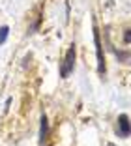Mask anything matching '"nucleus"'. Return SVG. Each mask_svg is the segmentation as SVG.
<instances>
[{
  "instance_id": "obj_1",
  "label": "nucleus",
  "mask_w": 131,
  "mask_h": 146,
  "mask_svg": "<svg viewBox=\"0 0 131 146\" xmlns=\"http://www.w3.org/2000/svg\"><path fill=\"white\" fill-rule=\"evenodd\" d=\"M92 28H94V45H96V56H97V73H99V75H105L107 64H105L103 43H101V36H99V28H97L96 19H94V23H92Z\"/></svg>"
},
{
  "instance_id": "obj_2",
  "label": "nucleus",
  "mask_w": 131,
  "mask_h": 146,
  "mask_svg": "<svg viewBox=\"0 0 131 146\" xmlns=\"http://www.w3.org/2000/svg\"><path fill=\"white\" fill-rule=\"evenodd\" d=\"M73 69H75V45H71L64 54V60L60 64V77L68 79L73 73Z\"/></svg>"
},
{
  "instance_id": "obj_3",
  "label": "nucleus",
  "mask_w": 131,
  "mask_h": 146,
  "mask_svg": "<svg viewBox=\"0 0 131 146\" xmlns=\"http://www.w3.org/2000/svg\"><path fill=\"white\" fill-rule=\"evenodd\" d=\"M116 135L120 139H129V116L120 114L116 120Z\"/></svg>"
},
{
  "instance_id": "obj_4",
  "label": "nucleus",
  "mask_w": 131,
  "mask_h": 146,
  "mask_svg": "<svg viewBox=\"0 0 131 146\" xmlns=\"http://www.w3.org/2000/svg\"><path fill=\"white\" fill-rule=\"evenodd\" d=\"M47 137H49V120L45 114H41V118H39V144H43Z\"/></svg>"
},
{
  "instance_id": "obj_5",
  "label": "nucleus",
  "mask_w": 131,
  "mask_h": 146,
  "mask_svg": "<svg viewBox=\"0 0 131 146\" xmlns=\"http://www.w3.org/2000/svg\"><path fill=\"white\" fill-rule=\"evenodd\" d=\"M8 36H9V26H8V25L0 26V47H2V45L8 41Z\"/></svg>"
},
{
  "instance_id": "obj_6",
  "label": "nucleus",
  "mask_w": 131,
  "mask_h": 146,
  "mask_svg": "<svg viewBox=\"0 0 131 146\" xmlns=\"http://www.w3.org/2000/svg\"><path fill=\"white\" fill-rule=\"evenodd\" d=\"M41 19H43V17H38V21H36L34 25L30 26V30H28V34H36V30H38V28H39V25H41Z\"/></svg>"
},
{
  "instance_id": "obj_7",
  "label": "nucleus",
  "mask_w": 131,
  "mask_h": 146,
  "mask_svg": "<svg viewBox=\"0 0 131 146\" xmlns=\"http://www.w3.org/2000/svg\"><path fill=\"white\" fill-rule=\"evenodd\" d=\"M114 54H116V58H120L122 62H127V56H129L126 51H114Z\"/></svg>"
},
{
  "instance_id": "obj_8",
  "label": "nucleus",
  "mask_w": 131,
  "mask_h": 146,
  "mask_svg": "<svg viewBox=\"0 0 131 146\" xmlns=\"http://www.w3.org/2000/svg\"><path fill=\"white\" fill-rule=\"evenodd\" d=\"M129 41H131V32L129 30H124V43L129 45Z\"/></svg>"
},
{
  "instance_id": "obj_9",
  "label": "nucleus",
  "mask_w": 131,
  "mask_h": 146,
  "mask_svg": "<svg viewBox=\"0 0 131 146\" xmlns=\"http://www.w3.org/2000/svg\"><path fill=\"white\" fill-rule=\"evenodd\" d=\"M9 105H11V98H8V99H6V103H4V111H8V109H9Z\"/></svg>"
},
{
  "instance_id": "obj_10",
  "label": "nucleus",
  "mask_w": 131,
  "mask_h": 146,
  "mask_svg": "<svg viewBox=\"0 0 131 146\" xmlns=\"http://www.w3.org/2000/svg\"><path fill=\"white\" fill-rule=\"evenodd\" d=\"M107 146H116V144H114V142H109V144H107Z\"/></svg>"
}]
</instances>
